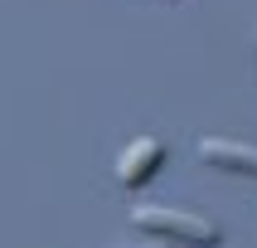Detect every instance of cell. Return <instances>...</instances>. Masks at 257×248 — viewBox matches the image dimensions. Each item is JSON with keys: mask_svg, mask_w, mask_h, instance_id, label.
<instances>
[{"mask_svg": "<svg viewBox=\"0 0 257 248\" xmlns=\"http://www.w3.org/2000/svg\"><path fill=\"white\" fill-rule=\"evenodd\" d=\"M131 224L141 233H160V238H175L185 248H218V238H223L218 224H209L199 214H185V209H170V204H141L131 214Z\"/></svg>", "mask_w": 257, "mask_h": 248, "instance_id": "6da1fadb", "label": "cell"}, {"mask_svg": "<svg viewBox=\"0 0 257 248\" xmlns=\"http://www.w3.org/2000/svg\"><path fill=\"white\" fill-rule=\"evenodd\" d=\"M160 166H165V141L136 136V141L116 156V185L121 190H141V185H151V180L160 175Z\"/></svg>", "mask_w": 257, "mask_h": 248, "instance_id": "7a4b0ae2", "label": "cell"}, {"mask_svg": "<svg viewBox=\"0 0 257 248\" xmlns=\"http://www.w3.org/2000/svg\"><path fill=\"white\" fill-rule=\"evenodd\" d=\"M199 160H209L218 171H233V175H257V146L228 141V136H204L199 141Z\"/></svg>", "mask_w": 257, "mask_h": 248, "instance_id": "3957f363", "label": "cell"}]
</instances>
